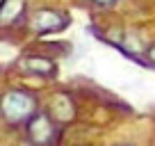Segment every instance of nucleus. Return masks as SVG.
<instances>
[{
  "label": "nucleus",
  "mask_w": 155,
  "mask_h": 146,
  "mask_svg": "<svg viewBox=\"0 0 155 146\" xmlns=\"http://www.w3.org/2000/svg\"><path fill=\"white\" fill-rule=\"evenodd\" d=\"M71 23L68 14L57 9H39L34 12V16L30 18V25L37 34H53V32H62L66 25Z\"/></svg>",
  "instance_id": "obj_2"
},
{
  "label": "nucleus",
  "mask_w": 155,
  "mask_h": 146,
  "mask_svg": "<svg viewBox=\"0 0 155 146\" xmlns=\"http://www.w3.org/2000/svg\"><path fill=\"white\" fill-rule=\"evenodd\" d=\"M34 110H37V103L25 91L14 89V91H7L0 96V114L12 126H18V123L28 121L34 114Z\"/></svg>",
  "instance_id": "obj_1"
},
{
  "label": "nucleus",
  "mask_w": 155,
  "mask_h": 146,
  "mask_svg": "<svg viewBox=\"0 0 155 146\" xmlns=\"http://www.w3.org/2000/svg\"><path fill=\"white\" fill-rule=\"evenodd\" d=\"M23 68L34 75H55V71H57L55 62H50L48 57H28L23 59Z\"/></svg>",
  "instance_id": "obj_5"
},
{
  "label": "nucleus",
  "mask_w": 155,
  "mask_h": 146,
  "mask_svg": "<svg viewBox=\"0 0 155 146\" xmlns=\"http://www.w3.org/2000/svg\"><path fill=\"white\" fill-rule=\"evenodd\" d=\"M50 112H53V117L59 119V121H71V119L75 117V105H73L71 96H68V94H57V96H53V101H50Z\"/></svg>",
  "instance_id": "obj_4"
},
{
  "label": "nucleus",
  "mask_w": 155,
  "mask_h": 146,
  "mask_svg": "<svg viewBox=\"0 0 155 146\" xmlns=\"http://www.w3.org/2000/svg\"><path fill=\"white\" fill-rule=\"evenodd\" d=\"M2 5H5V0H0V9H2Z\"/></svg>",
  "instance_id": "obj_9"
},
{
  "label": "nucleus",
  "mask_w": 155,
  "mask_h": 146,
  "mask_svg": "<svg viewBox=\"0 0 155 146\" xmlns=\"http://www.w3.org/2000/svg\"><path fill=\"white\" fill-rule=\"evenodd\" d=\"M91 2H94L96 7H112L116 0H91Z\"/></svg>",
  "instance_id": "obj_7"
},
{
  "label": "nucleus",
  "mask_w": 155,
  "mask_h": 146,
  "mask_svg": "<svg viewBox=\"0 0 155 146\" xmlns=\"http://www.w3.org/2000/svg\"><path fill=\"white\" fill-rule=\"evenodd\" d=\"M28 139L32 144H50V141H55L53 119L44 112H34L28 119Z\"/></svg>",
  "instance_id": "obj_3"
},
{
  "label": "nucleus",
  "mask_w": 155,
  "mask_h": 146,
  "mask_svg": "<svg viewBox=\"0 0 155 146\" xmlns=\"http://www.w3.org/2000/svg\"><path fill=\"white\" fill-rule=\"evenodd\" d=\"M25 0H5V5L0 9V23H14L16 18L23 16Z\"/></svg>",
  "instance_id": "obj_6"
},
{
  "label": "nucleus",
  "mask_w": 155,
  "mask_h": 146,
  "mask_svg": "<svg viewBox=\"0 0 155 146\" xmlns=\"http://www.w3.org/2000/svg\"><path fill=\"white\" fill-rule=\"evenodd\" d=\"M146 59H148V62H150V64H155V44H153V46H150V48H148V50H146Z\"/></svg>",
  "instance_id": "obj_8"
}]
</instances>
